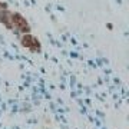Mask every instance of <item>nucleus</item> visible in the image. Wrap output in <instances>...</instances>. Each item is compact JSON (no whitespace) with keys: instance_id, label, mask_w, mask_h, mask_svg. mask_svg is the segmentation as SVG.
<instances>
[{"instance_id":"f257e3e1","label":"nucleus","mask_w":129,"mask_h":129,"mask_svg":"<svg viewBox=\"0 0 129 129\" xmlns=\"http://www.w3.org/2000/svg\"><path fill=\"white\" fill-rule=\"evenodd\" d=\"M22 45L24 47H27L30 52L36 53V52H40V42L37 40L36 37L30 35V33H24L23 37H22Z\"/></svg>"}]
</instances>
